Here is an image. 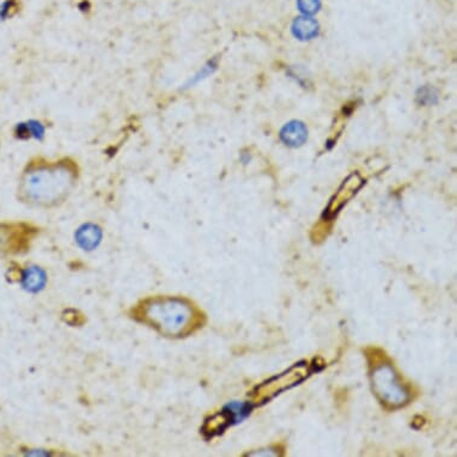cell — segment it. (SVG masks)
<instances>
[{"label": "cell", "instance_id": "6", "mask_svg": "<svg viewBox=\"0 0 457 457\" xmlns=\"http://www.w3.org/2000/svg\"><path fill=\"white\" fill-rule=\"evenodd\" d=\"M253 409V404H243V402H231L225 406L223 411L217 413L214 416H210L207 421H205L203 426V433L208 438L219 435L228 426L237 424L238 421H243L245 416L250 414Z\"/></svg>", "mask_w": 457, "mask_h": 457}, {"label": "cell", "instance_id": "8", "mask_svg": "<svg viewBox=\"0 0 457 457\" xmlns=\"http://www.w3.org/2000/svg\"><path fill=\"white\" fill-rule=\"evenodd\" d=\"M20 282L25 291H28L30 294H37L45 289L48 282V277L43 268L32 265L21 271Z\"/></svg>", "mask_w": 457, "mask_h": 457}, {"label": "cell", "instance_id": "13", "mask_svg": "<svg viewBox=\"0 0 457 457\" xmlns=\"http://www.w3.org/2000/svg\"><path fill=\"white\" fill-rule=\"evenodd\" d=\"M21 0H6L4 4L0 6V18H3V20L13 18L21 11Z\"/></svg>", "mask_w": 457, "mask_h": 457}, {"label": "cell", "instance_id": "7", "mask_svg": "<svg viewBox=\"0 0 457 457\" xmlns=\"http://www.w3.org/2000/svg\"><path fill=\"white\" fill-rule=\"evenodd\" d=\"M362 184H363V180L357 174H353L346 181H343V186L339 188V191L335 194L334 198L332 199L331 204L327 208V218H332L339 212V210H341L343 205L346 204L347 201L350 200L357 191L362 187Z\"/></svg>", "mask_w": 457, "mask_h": 457}, {"label": "cell", "instance_id": "1", "mask_svg": "<svg viewBox=\"0 0 457 457\" xmlns=\"http://www.w3.org/2000/svg\"><path fill=\"white\" fill-rule=\"evenodd\" d=\"M81 169L71 157L29 161L18 180V199L33 207L52 208L62 204L77 186Z\"/></svg>", "mask_w": 457, "mask_h": 457}, {"label": "cell", "instance_id": "10", "mask_svg": "<svg viewBox=\"0 0 457 457\" xmlns=\"http://www.w3.org/2000/svg\"><path fill=\"white\" fill-rule=\"evenodd\" d=\"M280 138L289 146H301L306 143L308 138V130L304 123L299 121H291L282 128Z\"/></svg>", "mask_w": 457, "mask_h": 457}, {"label": "cell", "instance_id": "14", "mask_svg": "<svg viewBox=\"0 0 457 457\" xmlns=\"http://www.w3.org/2000/svg\"><path fill=\"white\" fill-rule=\"evenodd\" d=\"M299 8H302L303 13H314L319 8L318 0H299Z\"/></svg>", "mask_w": 457, "mask_h": 457}, {"label": "cell", "instance_id": "12", "mask_svg": "<svg viewBox=\"0 0 457 457\" xmlns=\"http://www.w3.org/2000/svg\"><path fill=\"white\" fill-rule=\"evenodd\" d=\"M43 132H45L43 131V127L40 123L30 121V123L17 125L15 135L18 139H28L32 138V137L39 138V135H43Z\"/></svg>", "mask_w": 457, "mask_h": 457}, {"label": "cell", "instance_id": "11", "mask_svg": "<svg viewBox=\"0 0 457 457\" xmlns=\"http://www.w3.org/2000/svg\"><path fill=\"white\" fill-rule=\"evenodd\" d=\"M292 30H294V36L298 39L311 40L318 35L319 25L311 18H298L294 21Z\"/></svg>", "mask_w": 457, "mask_h": 457}, {"label": "cell", "instance_id": "15", "mask_svg": "<svg viewBox=\"0 0 457 457\" xmlns=\"http://www.w3.org/2000/svg\"><path fill=\"white\" fill-rule=\"evenodd\" d=\"M250 456H278V453H271V451H267V449H266L265 453H262V451H257V453H248Z\"/></svg>", "mask_w": 457, "mask_h": 457}, {"label": "cell", "instance_id": "2", "mask_svg": "<svg viewBox=\"0 0 457 457\" xmlns=\"http://www.w3.org/2000/svg\"><path fill=\"white\" fill-rule=\"evenodd\" d=\"M130 318L170 339L192 334L201 325L200 313L191 301L170 296L144 298L132 306Z\"/></svg>", "mask_w": 457, "mask_h": 457}, {"label": "cell", "instance_id": "5", "mask_svg": "<svg viewBox=\"0 0 457 457\" xmlns=\"http://www.w3.org/2000/svg\"><path fill=\"white\" fill-rule=\"evenodd\" d=\"M309 367L306 363L296 364L290 367L287 371L282 372L280 375L274 376L271 380L266 381L264 383L257 386L254 389L252 397L255 404H265L274 396L280 394L286 389H290L296 384L306 380L309 375Z\"/></svg>", "mask_w": 457, "mask_h": 457}, {"label": "cell", "instance_id": "4", "mask_svg": "<svg viewBox=\"0 0 457 457\" xmlns=\"http://www.w3.org/2000/svg\"><path fill=\"white\" fill-rule=\"evenodd\" d=\"M37 233L28 223H0V257L27 253Z\"/></svg>", "mask_w": 457, "mask_h": 457}, {"label": "cell", "instance_id": "9", "mask_svg": "<svg viewBox=\"0 0 457 457\" xmlns=\"http://www.w3.org/2000/svg\"><path fill=\"white\" fill-rule=\"evenodd\" d=\"M102 228L91 223L82 225L74 235L77 245L86 252H93L96 250L102 241Z\"/></svg>", "mask_w": 457, "mask_h": 457}, {"label": "cell", "instance_id": "3", "mask_svg": "<svg viewBox=\"0 0 457 457\" xmlns=\"http://www.w3.org/2000/svg\"><path fill=\"white\" fill-rule=\"evenodd\" d=\"M372 390L378 400L390 409H399L407 404L409 394L396 375L394 367L382 363L374 367L371 372Z\"/></svg>", "mask_w": 457, "mask_h": 457}]
</instances>
